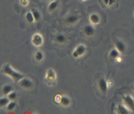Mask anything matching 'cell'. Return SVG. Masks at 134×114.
<instances>
[{
  "mask_svg": "<svg viewBox=\"0 0 134 114\" xmlns=\"http://www.w3.org/2000/svg\"><path fill=\"white\" fill-rule=\"evenodd\" d=\"M61 98H62V96L60 95H57L56 96V97H55V100H56V103H60V100H61Z\"/></svg>",
  "mask_w": 134,
  "mask_h": 114,
  "instance_id": "obj_25",
  "label": "cell"
},
{
  "mask_svg": "<svg viewBox=\"0 0 134 114\" xmlns=\"http://www.w3.org/2000/svg\"><path fill=\"white\" fill-rule=\"evenodd\" d=\"M82 1H85V0H82Z\"/></svg>",
  "mask_w": 134,
  "mask_h": 114,
  "instance_id": "obj_31",
  "label": "cell"
},
{
  "mask_svg": "<svg viewBox=\"0 0 134 114\" xmlns=\"http://www.w3.org/2000/svg\"><path fill=\"white\" fill-rule=\"evenodd\" d=\"M21 87L25 89H31L33 87V82L29 78H22L20 80Z\"/></svg>",
  "mask_w": 134,
  "mask_h": 114,
  "instance_id": "obj_6",
  "label": "cell"
},
{
  "mask_svg": "<svg viewBox=\"0 0 134 114\" xmlns=\"http://www.w3.org/2000/svg\"><path fill=\"white\" fill-rule=\"evenodd\" d=\"M98 87L100 91L103 93V94H105L107 92V89H108V86L107 83L104 78H101L98 82Z\"/></svg>",
  "mask_w": 134,
  "mask_h": 114,
  "instance_id": "obj_5",
  "label": "cell"
},
{
  "mask_svg": "<svg viewBox=\"0 0 134 114\" xmlns=\"http://www.w3.org/2000/svg\"><path fill=\"white\" fill-rule=\"evenodd\" d=\"M31 43L36 47L41 46L43 43V38L40 33H35L33 35Z\"/></svg>",
  "mask_w": 134,
  "mask_h": 114,
  "instance_id": "obj_4",
  "label": "cell"
},
{
  "mask_svg": "<svg viewBox=\"0 0 134 114\" xmlns=\"http://www.w3.org/2000/svg\"><path fill=\"white\" fill-rule=\"evenodd\" d=\"M116 0H109V6H111V5H113L115 3Z\"/></svg>",
  "mask_w": 134,
  "mask_h": 114,
  "instance_id": "obj_26",
  "label": "cell"
},
{
  "mask_svg": "<svg viewBox=\"0 0 134 114\" xmlns=\"http://www.w3.org/2000/svg\"><path fill=\"white\" fill-rule=\"evenodd\" d=\"M58 5H59V2L58 0H54V1H52L51 3H50L49 5H48V11L52 12V11H54V10H55L58 8Z\"/></svg>",
  "mask_w": 134,
  "mask_h": 114,
  "instance_id": "obj_10",
  "label": "cell"
},
{
  "mask_svg": "<svg viewBox=\"0 0 134 114\" xmlns=\"http://www.w3.org/2000/svg\"><path fill=\"white\" fill-rule=\"evenodd\" d=\"M86 50V46L82 44L81 45H79L76 48V49L73 51V53H72V56L75 58H79V57H81L82 56H83L85 53Z\"/></svg>",
  "mask_w": 134,
  "mask_h": 114,
  "instance_id": "obj_3",
  "label": "cell"
},
{
  "mask_svg": "<svg viewBox=\"0 0 134 114\" xmlns=\"http://www.w3.org/2000/svg\"><path fill=\"white\" fill-rule=\"evenodd\" d=\"M117 110L118 113L120 114H128L129 113L128 109H127L125 106L121 105V104H119V105H118Z\"/></svg>",
  "mask_w": 134,
  "mask_h": 114,
  "instance_id": "obj_16",
  "label": "cell"
},
{
  "mask_svg": "<svg viewBox=\"0 0 134 114\" xmlns=\"http://www.w3.org/2000/svg\"><path fill=\"white\" fill-rule=\"evenodd\" d=\"M9 103V99L7 97H1L0 99V105L1 107H3L7 105Z\"/></svg>",
  "mask_w": 134,
  "mask_h": 114,
  "instance_id": "obj_20",
  "label": "cell"
},
{
  "mask_svg": "<svg viewBox=\"0 0 134 114\" xmlns=\"http://www.w3.org/2000/svg\"><path fill=\"white\" fill-rule=\"evenodd\" d=\"M1 72L3 74H7V75L11 77L13 79H14L16 81L21 80L24 77L23 74L14 70L9 64H6V65H3L2 69H1Z\"/></svg>",
  "mask_w": 134,
  "mask_h": 114,
  "instance_id": "obj_1",
  "label": "cell"
},
{
  "mask_svg": "<svg viewBox=\"0 0 134 114\" xmlns=\"http://www.w3.org/2000/svg\"><path fill=\"white\" fill-rule=\"evenodd\" d=\"M31 10V13H32L33 15H34V18H35V22H38V21L40 20L41 17L40 12H39V10H36L35 9H32Z\"/></svg>",
  "mask_w": 134,
  "mask_h": 114,
  "instance_id": "obj_15",
  "label": "cell"
},
{
  "mask_svg": "<svg viewBox=\"0 0 134 114\" xmlns=\"http://www.w3.org/2000/svg\"><path fill=\"white\" fill-rule=\"evenodd\" d=\"M16 97H17L16 93L15 92H14V91H11L10 93L7 95V97L9 98L10 100H14V99L16 98Z\"/></svg>",
  "mask_w": 134,
  "mask_h": 114,
  "instance_id": "obj_23",
  "label": "cell"
},
{
  "mask_svg": "<svg viewBox=\"0 0 134 114\" xmlns=\"http://www.w3.org/2000/svg\"><path fill=\"white\" fill-rule=\"evenodd\" d=\"M116 61H118L119 62H120V61H121V59H120L119 57H117V58H116Z\"/></svg>",
  "mask_w": 134,
  "mask_h": 114,
  "instance_id": "obj_29",
  "label": "cell"
},
{
  "mask_svg": "<svg viewBox=\"0 0 134 114\" xmlns=\"http://www.w3.org/2000/svg\"><path fill=\"white\" fill-rule=\"evenodd\" d=\"M60 104L64 106H68L71 104V100L68 97L66 96H62L61 100H60Z\"/></svg>",
  "mask_w": 134,
  "mask_h": 114,
  "instance_id": "obj_14",
  "label": "cell"
},
{
  "mask_svg": "<svg viewBox=\"0 0 134 114\" xmlns=\"http://www.w3.org/2000/svg\"><path fill=\"white\" fill-rule=\"evenodd\" d=\"M132 89H133V91L134 92V86H133V87H132Z\"/></svg>",
  "mask_w": 134,
  "mask_h": 114,
  "instance_id": "obj_30",
  "label": "cell"
},
{
  "mask_svg": "<svg viewBox=\"0 0 134 114\" xmlns=\"http://www.w3.org/2000/svg\"><path fill=\"white\" fill-rule=\"evenodd\" d=\"M107 86H108V87H111V86H113V82L111 80H108L107 82Z\"/></svg>",
  "mask_w": 134,
  "mask_h": 114,
  "instance_id": "obj_27",
  "label": "cell"
},
{
  "mask_svg": "<svg viewBox=\"0 0 134 114\" xmlns=\"http://www.w3.org/2000/svg\"><path fill=\"white\" fill-rule=\"evenodd\" d=\"M16 106V103L15 102H14L13 100H11V102L7 104V109L8 110H13L15 108V107Z\"/></svg>",
  "mask_w": 134,
  "mask_h": 114,
  "instance_id": "obj_22",
  "label": "cell"
},
{
  "mask_svg": "<svg viewBox=\"0 0 134 114\" xmlns=\"http://www.w3.org/2000/svg\"><path fill=\"white\" fill-rule=\"evenodd\" d=\"M13 86L10 84H6L2 88V93L3 95H8L10 93L11 91H13Z\"/></svg>",
  "mask_w": 134,
  "mask_h": 114,
  "instance_id": "obj_13",
  "label": "cell"
},
{
  "mask_svg": "<svg viewBox=\"0 0 134 114\" xmlns=\"http://www.w3.org/2000/svg\"><path fill=\"white\" fill-rule=\"evenodd\" d=\"M103 2L106 5H108L109 6V0H103Z\"/></svg>",
  "mask_w": 134,
  "mask_h": 114,
  "instance_id": "obj_28",
  "label": "cell"
},
{
  "mask_svg": "<svg viewBox=\"0 0 134 114\" xmlns=\"http://www.w3.org/2000/svg\"><path fill=\"white\" fill-rule=\"evenodd\" d=\"M20 3L23 6H27L29 4V0H20Z\"/></svg>",
  "mask_w": 134,
  "mask_h": 114,
  "instance_id": "obj_24",
  "label": "cell"
},
{
  "mask_svg": "<svg viewBox=\"0 0 134 114\" xmlns=\"http://www.w3.org/2000/svg\"><path fill=\"white\" fill-rule=\"evenodd\" d=\"M26 19L29 23H34V21H35V18H34V15H33L31 11L27 12L26 14Z\"/></svg>",
  "mask_w": 134,
  "mask_h": 114,
  "instance_id": "obj_17",
  "label": "cell"
},
{
  "mask_svg": "<svg viewBox=\"0 0 134 114\" xmlns=\"http://www.w3.org/2000/svg\"><path fill=\"white\" fill-rule=\"evenodd\" d=\"M46 79L50 82H54L56 79V73L54 70L52 69H48L46 73Z\"/></svg>",
  "mask_w": 134,
  "mask_h": 114,
  "instance_id": "obj_7",
  "label": "cell"
},
{
  "mask_svg": "<svg viewBox=\"0 0 134 114\" xmlns=\"http://www.w3.org/2000/svg\"><path fill=\"white\" fill-rule=\"evenodd\" d=\"M90 21L93 24H98L100 22V17L98 14L94 13L90 16Z\"/></svg>",
  "mask_w": 134,
  "mask_h": 114,
  "instance_id": "obj_11",
  "label": "cell"
},
{
  "mask_svg": "<svg viewBox=\"0 0 134 114\" xmlns=\"http://www.w3.org/2000/svg\"><path fill=\"white\" fill-rule=\"evenodd\" d=\"M79 19V17L76 15H70L68 16L65 19V22L69 24H73L77 22Z\"/></svg>",
  "mask_w": 134,
  "mask_h": 114,
  "instance_id": "obj_12",
  "label": "cell"
},
{
  "mask_svg": "<svg viewBox=\"0 0 134 114\" xmlns=\"http://www.w3.org/2000/svg\"><path fill=\"white\" fill-rule=\"evenodd\" d=\"M119 55H120V52L116 48H114L110 52V56H111L112 58L116 59L117 57H119Z\"/></svg>",
  "mask_w": 134,
  "mask_h": 114,
  "instance_id": "obj_18",
  "label": "cell"
},
{
  "mask_svg": "<svg viewBox=\"0 0 134 114\" xmlns=\"http://www.w3.org/2000/svg\"><path fill=\"white\" fill-rule=\"evenodd\" d=\"M123 101L126 106L130 110L134 112V99L130 95H124L123 97Z\"/></svg>",
  "mask_w": 134,
  "mask_h": 114,
  "instance_id": "obj_2",
  "label": "cell"
},
{
  "mask_svg": "<svg viewBox=\"0 0 134 114\" xmlns=\"http://www.w3.org/2000/svg\"><path fill=\"white\" fill-rule=\"evenodd\" d=\"M84 32H85V35L88 37L92 36L94 34L95 32V30L94 28L92 26H86L84 28Z\"/></svg>",
  "mask_w": 134,
  "mask_h": 114,
  "instance_id": "obj_9",
  "label": "cell"
},
{
  "mask_svg": "<svg viewBox=\"0 0 134 114\" xmlns=\"http://www.w3.org/2000/svg\"><path fill=\"white\" fill-rule=\"evenodd\" d=\"M115 44L116 48L120 52V53H123V52H125L126 46L123 42L120 41V40H116V41H115Z\"/></svg>",
  "mask_w": 134,
  "mask_h": 114,
  "instance_id": "obj_8",
  "label": "cell"
},
{
  "mask_svg": "<svg viewBox=\"0 0 134 114\" xmlns=\"http://www.w3.org/2000/svg\"><path fill=\"white\" fill-rule=\"evenodd\" d=\"M35 58L36 59L37 61H40L43 60V59L44 58V55H43V53L41 51H37L35 53Z\"/></svg>",
  "mask_w": 134,
  "mask_h": 114,
  "instance_id": "obj_21",
  "label": "cell"
},
{
  "mask_svg": "<svg viewBox=\"0 0 134 114\" xmlns=\"http://www.w3.org/2000/svg\"><path fill=\"white\" fill-rule=\"evenodd\" d=\"M56 40L58 43H64L66 40V39H65V35H64L63 34H58V35H56Z\"/></svg>",
  "mask_w": 134,
  "mask_h": 114,
  "instance_id": "obj_19",
  "label": "cell"
}]
</instances>
